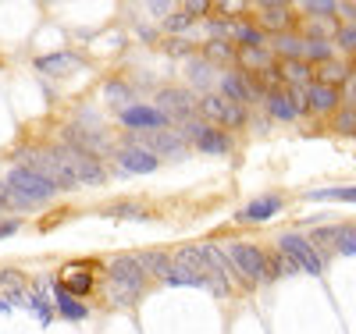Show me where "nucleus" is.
Segmentation results:
<instances>
[{"mask_svg": "<svg viewBox=\"0 0 356 334\" xmlns=\"http://www.w3.org/2000/svg\"><path fill=\"white\" fill-rule=\"evenodd\" d=\"M54 299H57V317H65V320H86L89 317V310L82 306V299L65 292L57 281H54Z\"/></svg>", "mask_w": 356, "mask_h": 334, "instance_id": "6ab92c4d", "label": "nucleus"}, {"mask_svg": "<svg viewBox=\"0 0 356 334\" xmlns=\"http://www.w3.org/2000/svg\"><path fill=\"white\" fill-rule=\"evenodd\" d=\"M235 57H239V50H235L232 40H211L207 43V60H211V65H218V60H235Z\"/></svg>", "mask_w": 356, "mask_h": 334, "instance_id": "7c9ffc66", "label": "nucleus"}, {"mask_svg": "<svg viewBox=\"0 0 356 334\" xmlns=\"http://www.w3.org/2000/svg\"><path fill=\"white\" fill-rule=\"evenodd\" d=\"M68 146L86 149V153L97 157V149H107V139H100V135H93V132H82V128H68Z\"/></svg>", "mask_w": 356, "mask_h": 334, "instance_id": "a878e982", "label": "nucleus"}, {"mask_svg": "<svg viewBox=\"0 0 356 334\" xmlns=\"http://www.w3.org/2000/svg\"><path fill=\"white\" fill-rule=\"evenodd\" d=\"M18 160H22V167H33L36 174L50 178L57 189H75L79 185L72 178V171L65 167V160L57 157V149H18Z\"/></svg>", "mask_w": 356, "mask_h": 334, "instance_id": "7ed1b4c3", "label": "nucleus"}, {"mask_svg": "<svg viewBox=\"0 0 356 334\" xmlns=\"http://www.w3.org/2000/svg\"><path fill=\"white\" fill-rule=\"evenodd\" d=\"M332 53H335V43L332 40H307V65L310 60H317V65H328L332 60Z\"/></svg>", "mask_w": 356, "mask_h": 334, "instance_id": "c756f323", "label": "nucleus"}, {"mask_svg": "<svg viewBox=\"0 0 356 334\" xmlns=\"http://www.w3.org/2000/svg\"><path fill=\"white\" fill-rule=\"evenodd\" d=\"M232 28H235V22L232 18H207V33H211V40H232Z\"/></svg>", "mask_w": 356, "mask_h": 334, "instance_id": "f704fd0d", "label": "nucleus"}, {"mask_svg": "<svg viewBox=\"0 0 356 334\" xmlns=\"http://www.w3.org/2000/svg\"><path fill=\"white\" fill-rule=\"evenodd\" d=\"M339 47H342V50H356V25L339 28Z\"/></svg>", "mask_w": 356, "mask_h": 334, "instance_id": "a19ab883", "label": "nucleus"}, {"mask_svg": "<svg viewBox=\"0 0 356 334\" xmlns=\"http://www.w3.org/2000/svg\"><path fill=\"white\" fill-rule=\"evenodd\" d=\"M182 139L193 142L196 149H203V153H228L232 149V135L218 125H182Z\"/></svg>", "mask_w": 356, "mask_h": 334, "instance_id": "0eeeda50", "label": "nucleus"}, {"mask_svg": "<svg viewBox=\"0 0 356 334\" xmlns=\"http://www.w3.org/2000/svg\"><path fill=\"white\" fill-rule=\"evenodd\" d=\"M57 157L65 160V167L72 171V178L79 181V185H104V181H107V171H104V164H100L93 153H86V149L61 146V149H57Z\"/></svg>", "mask_w": 356, "mask_h": 334, "instance_id": "423d86ee", "label": "nucleus"}, {"mask_svg": "<svg viewBox=\"0 0 356 334\" xmlns=\"http://www.w3.org/2000/svg\"><path fill=\"white\" fill-rule=\"evenodd\" d=\"M342 103V89L335 85H321V82H310L307 85V107L317 110V114H328Z\"/></svg>", "mask_w": 356, "mask_h": 334, "instance_id": "dca6fc26", "label": "nucleus"}, {"mask_svg": "<svg viewBox=\"0 0 356 334\" xmlns=\"http://www.w3.org/2000/svg\"><path fill=\"white\" fill-rule=\"evenodd\" d=\"M282 78H285L292 89H307L310 78H314V72H310L307 60H285V65H282Z\"/></svg>", "mask_w": 356, "mask_h": 334, "instance_id": "b1692460", "label": "nucleus"}, {"mask_svg": "<svg viewBox=\"0 0 356 334\" xmlns=\"http://www.w3.org/2000/svg\"><path fill=\"white\" fill-rule=\"evenodd\" d=\"M221 97L232 100V103H239V107H246L253 97H260V85H257V78H250L243 72H232V75L221 78Z\"/></svg>", "mask_w": 356, "mask_h": 334, "instance_id": "9b49d317", "label": "nucleus"}, {"mask_svg": "<svg viewBox=\"0 0 356 334\" xmlns=\"http://www.w3.org/2000/svg\"><path fill=\"white\" fill-rule=\"evenodd\" d=\"M0 285L4 288H22V274L18 270H0Z\"/></svg>", "mask_w": 356, "mask_h": 334, "instance_id": "79ce46f5", "label": "nucleus"}, {"mask_svg": "<svg viewBox=\"0 0 356 334\" xmlns=\"http://www.w3.org/2000/svg\"><path fill=\"white\" fill-rule=\"evenodd\" d=\"M57 285L82 299V295H89V288H93V274H89L86 263H68V267L61 270V278H57Z\"/></svg>", "mask_w": 356, "mask_h": 334, "instance_id": "2eb2a0df", "label": "nucleus"}, {"mask_svg": "<svg viewBox=\"0 0 356 334\" xmlns=\"http://www.w3.org/2000/svg\"><path fill=\"white\" fill-rule=\"evenodd\" d=\"M50 288H54V281H40L36 285V292L29 295V310H33L36 317H40V324H50L54 320V313H57V306H50Z\"/></svg>", "mask_w": 356, "mask_h": 334, "instance_id": "aec40b11", "label": "nucleus"}, {"mask_svg": "<svg viewBox=\"0 0 356 334\" xmlns=\"http://www.w3.org/2000/svg\"><path fill=\"white\" fill-rule=\"evenodd\" d=\"M200 114H203L207 121H214V125H221V128H239V125H246V107L232 103V100H225V97H207V100H200Z\"/></svg>", "mask_w": 356, "mask_h": 334, "instance_id": "6e6552de", "label": "nucleus"}, {"mask_svg": "<svg viewBox=\"0 0 356 334\" xmlns=\"http://www.w3.org/2000/svg\"><path fill=\"white\" fill-rule=\"evenodd\" d=\"M271 47H246V50H239V65L250 72V75H260V72H267L271 68Z\"/></svg>", "mask_w": 356, "mask_h": 334, "instance_id": "4be33fe9", "label": "nucleus"}, {"mask_svg": "<svg viewBox=\"0 0 356 334\" xmlns=\"http://www.w3.org/2000/svg\"><path fill=\"white\" fill-rule=\"evenodd\" d=\"M139 263H143L146 274H154V278H161V281L171 274V260H168L164 253H143V256H139Z\"/></svg>", "mask_w": 356, "mask_h": 334, "instance_id": "c85d7f7f", "label": "nucleus"}, {"mask_svg": "<svg viewBox=\"0 0 356 334\" xmlns=\"http://www.w3.org/2000/svg\"><path fill=\"white\" fill-rule=\"evenodd\" d=\"M189 78L196 85H211V60H196V65H189Z\"/></svg>", "mask_w": 356, "mask_h": 334, "instance_id": "e433bc0d", "label": "nucleus"}, {"mask_svg": "<svg viewBox=\"0 0 356 334\" xmlns=\"http://www.w3.org/2000/svg\"><path fill=\"white\" fill-rule=\"evenodd\" d=\"M57 189L50 178H43V174H36L33 167H11V174H8V199L15 203V206H22V210H33V206H40V203H47V199H54Z\"/></svg>", "mask_w": 356, "mask_h": 334, "instance_id": "f03ea898", "label": "nucleus"}, {"mask_svg": "<svg viewBox=\"0 0 356 334\" xmlns=\"http://www.w3.org/2000/svg\"><path fill=\"white\" fill-rule=\"evenodd\" d=\"M168 50H171V53H186V43H178V40H175V43H168Z\"/></svg>", "mask_w": 356, "mask_h": 334, "instance_id": "49530a36", "label": "nucleus"}, {"mask_svg": "<svg viewBox=\"0 0 356 334\" xmlns=\"http://www.w3.org/2000/svg\"><path fill=\"white\" fill-rule=\"evenodd\" d=\"M182 146H186L182 132H150V135H146V146H143V149H150L154 157H157V153L175 157V153H182Z\"/></svg>", "mask_w": 356, "mask_h": 334, "instance_id": "a211bd4d", "label": "nucleus"}, {"mask_svg": "<svg viewBox=\"0 0 356 334\" xmlns=\"http://www.w3.org/2000/svg\"><path fill=\"white\" fill-rule=\"evenodd\" d=\"M75 65H79V53H50V57H40L36 60V68L40 72H50V75H61V72H68Z\"/></svg>", "mask_w": 356, "mask_h": 334, "instance_id": "bb28decb", "label": "nucleus"}, {"mask_svg": "<svg viewBox=\"0 0 356 334\" xmlns=\"http://www.w3.org/2000/svg\"><path fill=\"white\" fill-rule=\"evenodd\" d=\"M292 8L289 4H260V28H271V33L285 36L292 28Z\"/></svg>", "mask_w": 356, "mask_h": 334, "instance_id": "f3484780", "label": "nucleus"}, {"mask_svg": "<svg viewBox=\"0 0 356 334\" xmlns=\"http://www.w3.org/2000/svg\"><path fill=\"white\" fill-rule=\"evenodd\" d=\"M186 11L193 18H203V15H211V4H203V0H196V4H186Z\"/></svg>", "mask_w": 356, "mask_h": 334, "instance_id": "37998d69", "label": "nucleus"}, {"mask_svg": "<svg viewBox=\"0 0 356 334\" xmlns=\"http://www.w3.org/2000/svg\"><path fill=\"white\" fill-rule=\"evenodd\" d=\"M104 97H111V100H118V103H129V89H125L122 82H111V85H104Z\"/></svg>", "mask_w": 356, "mask_h": 334, "instance_id": "58836bf2", "label": "nucleus"}, {"mask_svg": "<svg viewBox=\"0 0 356 334\" xmlns=\"http://www.w3.org/2000/svg\"><path fill=\"white\" fill-rule=\"evenodd\" d=\"M104 217H122V221H146V210L136 203H111L104 210Z\"/></svg>", "mask_w": 356, "mask_h": 334, "instance_id": "2f4dec72", "label": "nucleus"}, {"mask_svg": "<svg viewBox=\"0 0 356 334\" xmlns=\"http://www.w3.org/2000/svg\"><path fill=\"white\" fill-rule=\"evenodd\" d=\"M271 50H278L285 60H303V57H307V36H289V33H285V36L275 40Z\"/></svg>", "mask_w": 356, "mask_h": 334, "instance_id": "393cba45", "label": "nucleus"}, {"mask_svg": "<svg viewBox=\"0 0 356 334\" xmlns=\"http://www.w3.org/2000/svg\"><path fill=\"white\" fill-rule=\"evenodd\" d=\"M278 210H282V196H257V199H250L235 217H239L243 224H264V221L278 217Z\"/></svg>", "mask_w": 356, "mask_h": 334, "instance_id": "ddd939ff", "label": "nucleus"}, {"mask_svg": "<svg viewBox=\"0 0 356 334\" xmlns=\"http://www.w3.org/2000/svg\"><path fill=\"white\" fill-rule=\"evenodd\" d=\"M8 310H11V302H8V299H0V313H8Z\"/></svg>", "mask_w": 356, "mask_h": 334, "instance_id": "de8ad7c7", "label": "nucleus"}, {"mask_svg": "<svg viewBox=\"0 0 356 334\" xmlns=\"http://www.w3.org/2000/svg\"><path fill=\"white\" fill-rule=\"evenodd\" d=\"M353 75H356V60H353Z\"/></svg>", "mask_w": 356, "mask_h": 334, "instance_id": "09e8293b", "label": "nucleus"}, {"mask_svg": "<svg viewBox=\"0 0 356 334\" xmlns=\"http://www.w3.org/2000/svg\"><path fill=\"white\" fill-rule=\"evenodd\" d=\"M342 103H346L349 110H356V75H349V78H346V89H342Z\"/></svg>", "mask_w": 356, "mask_h": 334, "instance_id": "ea45409f", "label": "nucleus"}, {"mask_svg": "<svg viewBox=\"0 0 356 334\" xmlns=\"http://www.w3.org/2000/svg\"><path fill=\"white\" fill-rule=\"evenodd\" d=\"M310 199H339V203H356V185H339V189H314Z\"/></svg>", "mask_w": 356, "mask_h": 334, "instance_id": "473e14b6", "label": "nucleus"}, {"mask_svg": "<svg viewBox=\"0 0 356 334\" xmlns=\"http://www.w3.org/2000/svg\"><path fill=\"white\" fill-rule=\"evenodd\" d=\"M303 11H307V15H317V18H324V15H339V4H332V0H307V4H303Z\"/></svg>", "mask_w": 356, "mask_h": 334, "instance_id": "c9c22d12", "label": "nucleus"}, {"mask_svg": "<svg viewBox=\"0 0 356 334\" xmlns=\"http://www.w3.org/2000/svg\"><path fill=\"white\" fill-rule=\"evenodd\" d=\"M267 110H271V117H278V121L300 117V107H296V100L289 93H267Z\"/></svg>", "mask_w": 356, "mask_h": 334, "instance_id": "5701e85b", "label": "nucleus"}, {"mask_svg": "<svg viewBox=\"0 0 356 334\" xmlns=\"http://www.w3.org/2000/svg\"><path fill=\"white\" fill-rule=\"evenodd\" d=\"M157 103H161V110H164L171 121H182V117L193 114V107H200V103L193 100L189 89H161Z\"/></svg>", "mask_w": 356, "mask_h": 334, "instance_id": "4468645a", "label": "nucleus"}, {"mask_svg": "<svg viewBox=\"0 0 356 334\" xmlns=\"http://www.w3.org/2000/svg\"><path fill=\"white\" fill-rule=\"evenodd\" d=\"M232 43L239 47V50H246V47H267V36H264V28L253 25V22H235Z\"/></svg>", "mask_w": 356, "mask_h": 334, "instance_id": "412c9836", "label": "nucleus"}, {"mask_svg": "<svg viewBox=\"0 0 356 334\" xmlns=\"http://www.w3.org/2000/svg\"><path fill=\"white\" fill-rule=\"evenodd\" d=\"M118 167L122 171H129V174H154L157 171V157L150 153V149H143V146H136V142H129V146H122L118 149Z\"/></svg>", "mask_w": 356, "mask_h": 334, "instance_id": "9d476101", "label": "nucleus"}, {"mask_svg": "<svg viewBox=\"0 0 356 334\" xmlns=\"http://www.w3.org/2000/svg\"><path fill=\"white\" fill-rule=\"evenodd\" d=\"M310 242H332V249L342 256H356V228L349 224H335V228H317L310 235Z\"/></svg>", "mask_w": 356, "mask_h": 334, "instance_id": "f8f14e48", "label": "nucleus"}, {"mask_svg": "<svg viewBox=\"0 0 356 334\" xmlns=\"http://www.w3.org/2000/svg\"><path fill=\"white\" fill-rule=\"evenodd\" d=\"M278 253H282L296 270H307L310 278L321 274V256H317L314 242H310L307 235H300V231H285V235H278Z\"/></svg>", "mask_w": 356, "mask_h": 334, "instance_id": "39448f33", "label": "nucleus"}, {"mask_svg": "<svg viewBox=\"0 0 356 334\" xmlns=\"http://www.w3.org/2000/svg\"><path fill=\"white\" fill-rule=\"evenodd\" d=\"M22 228V221H0V238H11Z\"/></svg>", "mask_w": 356, "mask_h": 334, "instance_id": "c03bdc74", "label": "nucleus"}, {"mask_svg": "<svg viewBox=\"0 0 356 334\" xmlns=\"http://www.w3.org/2000/svg\"><path fill=\"white\" fill-rule=\"evenodd\" d=\"M168 121L171 117L161 107H150V103H129L122 110V125L125 128H136V132H157V128L168 125Z\"/></svg>", "mask_w": 356, "mask_h": 334, "instance_id": "1a4fd4ad", "label": "nucleus"}, {"mask_svg": "<svg viewBox=\"0 0 356 334\" xmlns=\"http://www.w3.org/2000/svg\"><path fill=\"white\" fill-rule=\"evenodd\" d=\"M164 22V33H189V28H193V15L189 11H171L168 18H161Z\"/></svg>", "mask_w": 356, "mask_h": 334, "instance_id": "72a5a7b5", "label": "nucleus"}, {"mask_svg": "<svg viewBox=\"0 0 356 334\" xmlns=\"http://www.w3.org/2000/svg\"><path fill=\"white\" fill-rule=\"evenodd\" d=\"M8 203H11V199H8V181H0V214H4Z\"/></svg>", "mask_w": 356, "mask_h": 334, "instance_id": "a18cd8bd", "label": "nucleus"}, {"mask_svg": "<svg viewBox=\"0 0 356 334\" xmlns=\"http://www.w3.org/2000/svg\"><path fill=\"white\" fill-rule=\"evenodd\" d=\"M335 128L346 132V135H356V110H342V114L335 117Z\"/></svg>", "mask_w": 356, "mask_h": 334, "instance_id": "4c0bfd02", "label": "nucleus"}, {"mask_svg": "<svg viewBox=\"0 0 356 334\" xmlns=\"http://www.w3.org/2000/svg\"><path fill=\"white\" fill-rule=\"evenodd\" d=\"M353 72L346 68V65H339V60H335V65H332V60H328V65H321V72H317V78L314 82H321V85H346V78H349Z\"/></svg>", "mask_w": 356, "mask_h": 334, "instance_id": "cd10ccee", "label": "nucleus"}, {"mask_svg": "<svg viewBox=\"0 0 356 334\" xmlns=\"http://www.w3.org/2000/svg\"><path fill=\"white\" fill-rule=\"evenodd\" d=\"M225 253H228V260H232V267H235V274H239L243 281L257 285V281H267V278H271V263H267V256H264L257 246H250V242H228Z\"/></svg>", "mask_w": 356, "mask_h": 334, "instance_id": "20e7f679", "label": "nucleus"}, {"mask_svg": "<svg viewBox=\"0 0 356 334\" xmlns=\"http://www.w3.org/2000/svg\"><path fill=\"white\" fill-rule=\"evenodd\" d=\"M146 278L150 274L143 270L139 256H114L107 263V288H111V299L118 306H132L146 288Z\"/></svg>", "mask_w": 356, "mask_h": 334, "instance_id": "f257e3e1", "label": "nucleus"}]
</instances>
